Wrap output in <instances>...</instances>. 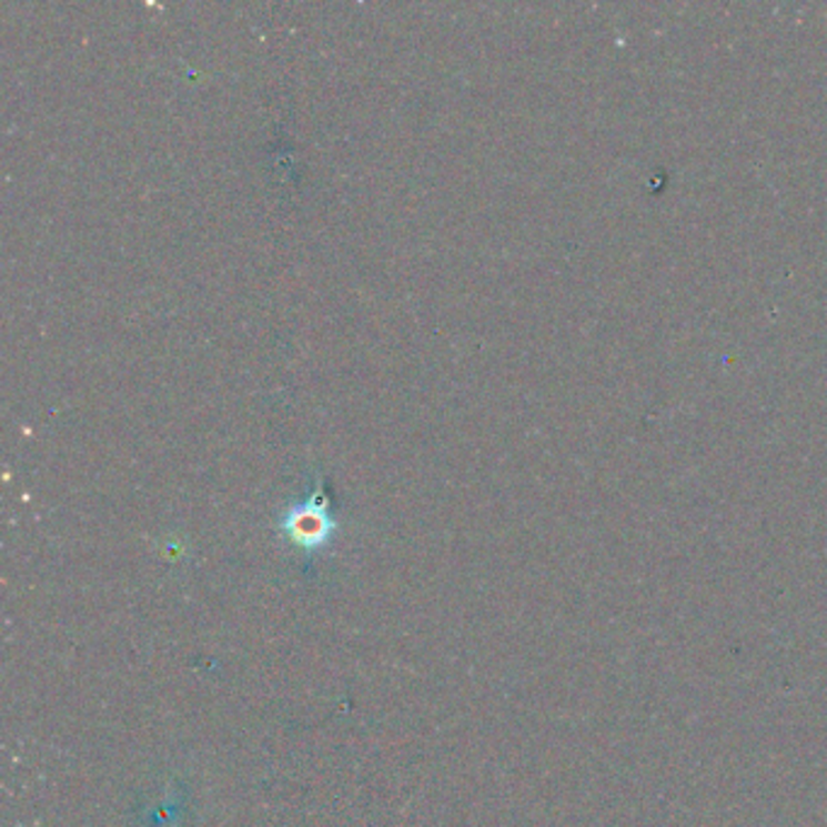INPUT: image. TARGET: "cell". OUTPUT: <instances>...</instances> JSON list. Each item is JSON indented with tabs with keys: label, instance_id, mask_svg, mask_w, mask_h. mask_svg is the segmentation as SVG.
<instances>
[{
	"label": "cell",
	"instance_id": "obj_1",
	"mask_svg": "<svg viewBox=\"0 0 827 827\" xmlns=\"http://www.w3.org/2000/svg\"><path fill=\"white\" fill-rule=\"evenodd\" d=\"M274 527L289 544L304 551V554H319L333 544L340 532V522L333 512L331 495L325 488V478L319 474L306 493L282 507Z\"/></svg>",
	"mask_w": 827,
	"mask_h": 827
}]
</instances>
